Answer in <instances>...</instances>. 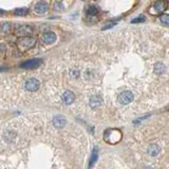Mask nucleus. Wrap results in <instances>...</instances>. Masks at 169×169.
I'll return each mask as SVG.
<instances>
[{
	"mask_svg": "<svg viewBox=\"0 0 169 169\" xmlns=\"http://www.w3.org/2000/svg\"><path fill=\"white\" fill-rule=\"evenodd\" d=\"M104 140L106 143L111 145H115L122 140V132L118 129H107L104 132Z\"/></svg>",
	"mask_w": 169,
	"mask_h": 169,
	"instance_id": "nucleus-1",
	"label": "nucleus"
},
{
	"mask_svg": "<svg viewBox=\"0 0 169 169\" xmlns=\"http://www.w3.org/2000/svg\"><path fill=\"white\" fill-rule=\"evenodd\" d=\"M35 39L30 36H23L17 41V47L21 52L28 51V50L32 49L35 46Z\"/></svg>",
	"mask_w": 169,
	"mask_h": 169,
	"instance_id": "nucleus-2",
	"label": "nucleus"
},
{
	"mask_svg": "<svg viewBox=\"0 0 169 169\" xmlns=\"http://www.w3.org/2000/svg\"><path fill=\"white\" fill-rule=\"evenodd\" d=\"M133 100V94L131 91H124L118 95L117 102L122 105H128Z\"/></svg>",
	"mask_w": 169,
	"mask_h": 169,
	"instance_id": "nucleus-3",
	"label": "nucleus"
},
{
	"mask_svg": "<svg viewBox=\"0 0 169 169\" xmlns=\"http://www.w3.org/2000/svg\"><path fill=\"white\" fill-rule=\"evenodd\" d=\"M41 62L42 60L40 58H34V59H30L22 62L20 67L23 68V69H35V68H38L41 65Z\"/></svg>",
	"mask_w": 169,
	"mask_h": 169,
	"instance_id": "nucleus-4",
	"label": "nucleus"
},
{
	"mask_svg": "<svg viewBox=\"0 0 169 169\" xmlns=\"http://www.w3.org/2000/svg\"><path fill=\"white\" fill-rule=\"evenodd\" d=\"M39 86H40L39 80L36 79V78H30V79H28L27 82H25V89L30 92L37 91V90L39 89Z\"/></svg>",
	"mask_w": 169,
	"mask_h": 169,
	"instance_id": "nucleus-5",
	"label": "nucleus"
},
{
	"mask_svg": "<svg viewBox=\"0 0 169 169\" xmlns=\"http://www.w3.org/2000/svg\"><path fill=\"white\" fill-rule=\"evenodd\" d=\"M33 28L31 25H20L17 30H16V35L23 37V36H30L33 33Z\"/></svg>",
	"mask_w": 169,
	"mask_h": 169,
	"instance_id": "nucleus-6",
	"label": "nucleus"
},
{
	"mask_svg": "<svg viewBox=\"0 0 169 169\" xmlns=\"http://www.w3.org/2000/svg\"><path fill=\"white\" fill-rule=\"evenodd\" d=\"M49 10V5L46 1H39L35 5V12L37 14H45Z\"/></svg>",
	"mask_w": 169,
	"mask_h": 169,
	"instance_id": "nucleus-7",
	"label": "nucleus"
},
{
	"mask_svg": "<svg viewBox=\"0 0 169 169\" xmlns=\"http://www.w3.org/2000/svg\"><path fill=\"white\" fill-rule=\"evenodd\" d=\"M66 123H67V120H66L65 116H62V115L54 116L53 124H54V126H55L56 128H64V127L66 126Z\"/></svg>",
	"mask_w": 169,
	"mask_h": 169,
	"instance_id": "nucleus-8",
	"label": "nucleus"
},
{
	"mask_svg": "<svg viewBox=\"0 0 169 169\" xmlns=\"http://www.w3.org/2000/svg\"><path fill=\"white\" fill-rule=\"evenodd\" d=\"M42 40L46 42V43H53L56 41V35L53 32H47L42 35Z\"/></svg>",
	"mask_w": 169,
	"mask_h": 169,
	"instance_id": "nucleus-9",
	"label": "nucleus"
},
{
	"mask_svg": "<svg viewBox=\"0 0 169 169\" xmlns=\"http://www.w3.org/2000/svg\"><path fill=\"white\" fill-rule=\"evenodd\" d=\"M62 98H64V102L67 105H71V104H73V102L75 100V95H74V93L72 91H66L65 93H64Z\"/></svg>",
	"mask_w": 169,
	"mask_h": 169,
	"instance_id": "nucleus-10",
	"label": "nucleus"
},
{
	"mask_svg": "<svg viewBox=\"0 0 169 169\" xmlns=\"http://www.w3.org/2000/svg\"><path fill=\"white\" fill-rule=\"evenodd\" d=\"M153 9L156 10V12H159V13H162V12H164L165 10L167 9V3L165 2L164 0H159V1H156V2L154 3Z\"/></svg>",
	"mask_w": 169,
	"mask_h": 169,
	"instance_id": "nucleus-11",
	"label": "nucleus"
},
{
	"mask_svg": "<svg viewBox=\"0 0 169 169\" xmlns=\"http://www.w3.org/2000/svg\"><path fill=\"white\" fill-rule=\"evenodd\" d=\"M161 148L158 144H151L149 147H148V153L150 154L151 156H156L160 153Z\"/></svg>",
	"mask_w": 169,
	"mask_h": 169,
	"instance_id": "nucleus-12",
	"label": "nucleus"
},
{
	"mask_svg": "<svg viewBox=\"0 0 169 169\" xmlns=\"http://www.w3.org/2000/svg\"><path fill=\"white\" fill-rule=\"evenodd\" d=\"M102 99L97 95H95V96H93V97L90 98V106H91L92 108L97 107V106L102 105Z\"/></svg>",
	"mask_w": 169,
	"mask_h": 169,
	"instance_id": "nucleus-13",
	"label": "nucleus"
},
{
	"mask_svg": "<svg viewBox=\"0 0 169 169\" xmlns=\"http://www.w3.org/2000/svg\"><path fill=\"white\" fill-rule=\"evenodd\" d=\"M11 28H12L11 23H7V22L3 23V25L0 27V34H1V35H7V34H9L10 32H11Z\"/></svg>",
	"mask_w": 169,
	"mask_h": 169,
	"instance_id": "nucleus-14",
	"label": "nucleus"
},
{
	"mask_svg": "<svg viewBox=\"0 0 169 169\" xmlns=\"http://www.w3.org/2000/svg\"><path fill=\"white\" fill-rule=\"evenodd\" d=\"M28 14L27 7H18V9L14 10V15L16 16H25Z\"/></svg>",
	"mask_w": 169,
	"mask_h": 169,
	"instance_id": "nucleus-15",
	"label": "nucleus"
},
{
	"mask_svg": "<svg viewBox=\"0 0 169 169\" xmlns=\"http://www.w3.org/2000/svg\"><path fill=\"white\" fill-rule=\"evenodd\" d=\"M97 158H98L97 150L94 149V150H93V152H92L91 159H90V164H89V167H90V168H92V167L94 166V164H95L96 161H97Z\"/></svg>",
	"mask_w": 169,
	"mask_h": 169,
	"instance_id": "nucleus-16",
	"label": "nucleus"
},
{
	"mask_svg": "<svg viewBox=\"0 0 169 169\" xmlns=\"http://www.w3.org/2000/svg\"><path fill=\"white\" fill-rule=\"evenodd\" d=\"M154 71H156V73H158V74H163L165 71H166V67H165L163 64L159 62V64H156V65L154 66Z\"/></svg>",
	"mask_w": 169,
	"mask_h": 169,
	"instance_id": "nucleus-17",
	"label": "nucleus"
},
{
	"mask_svg": "<svg viewBox=\"0 0 169 169\" xmlns=\"http://www.w3.org/2000/svg\"><path fill=\"white\" fill-rule=\"evenodd\" d=\"M87 14L90 17H93V16H95L96 14H97V9H96L95 7H93V5H90L87 10Z\"/></svg>",
	"mask_w": 169,
	"mask_h": 169,
	"instance_id": "nucleus-18",
	"label": "nucleus"
},
{
	"mask_svg": "<svg viewBox=\"0 0 169 169\" xmlns=\"http://www.w3.org/2000/svg\"><path fill=\"white\" fill-rule=\"evenodd\" d=\"M161 22L164 23L165 25H169V16L168 15H162L160 17Z\"/></svg>",
	"mask_w": 169,
	"mask_h": 169,
	"instance_id": "nucleus-19",
	"label": "nucleus"
},
{
	"mask_svg": "<svg viewBox=\"0 0 169 169\" xmlns=\"http://www.w3.org/2000/svg\"><path fill=\"white\" fill-rule=\"evenodd\" d=\"M54 9H55L56 11H62V10H64V5H62L61 2L57 1V2H55V4H54Z\"/></svg>",
	"mask_w": 169,
	"mask_h": 169,
	"instance_id": "nucleus-20",
	"label": "nucleus"
},
{
	"mask_svg": "<svg viewBox=\"0 0 169 169\" xmlns=\"http://www.w3.org/2000/svg\"><path fill=\"white\" fill-rule=\"evenodd\" d=\"M145 21V17L144 16H140V17L135 18V19H133L131 21L132 23H138V22H144Z\"/></svg>",
	"mask_w": 169,
	"mask_h": 169,
	"instance_id": "nucleus-21",
	"label": "nucleus"
},
{
	"mask_svg": "<svg viewBox=\"0 0 169 169\" xmlns=\"http://www.w3.org/2000/svg\"><path fill=\"white\" fill-rule=\"evenodd\" d=\"M114 25H115V23L111 22V23H109V25H106V27L102 28V30H107V29H109V28H113Z\"/></svg>",
	"mask_w": 169,
	"mask_h": 169,
	"instance_id": "nucleus-22",
	"label": "nucleus"
},
{
	"mask_svg": "<svg viewBox=\"0 0 169 169\" xmlns=\"http://www.w3.org/2000/svg\"><path fill=\"white\" fill-rule=\"evenodd\" d=\"M3 13H4V11H3V10H1V9H0V15H2Z\"/></svg>",
	"mask_w": 169,
	"mask_h": 169,
	"instance_id": "nucleus-23",
	"label": "nucleus"
}]
</instances>
